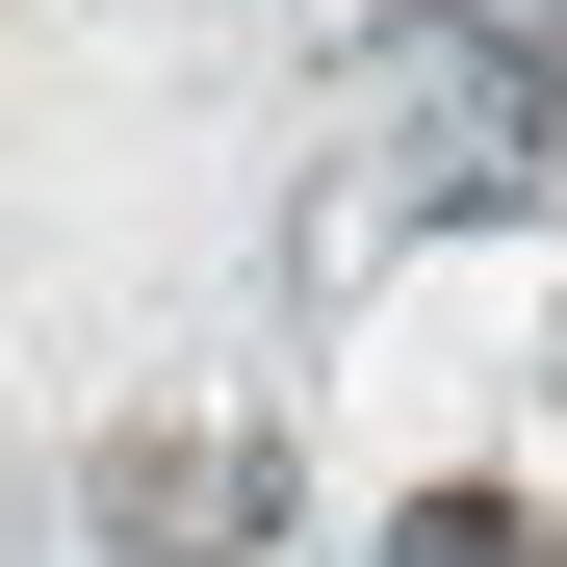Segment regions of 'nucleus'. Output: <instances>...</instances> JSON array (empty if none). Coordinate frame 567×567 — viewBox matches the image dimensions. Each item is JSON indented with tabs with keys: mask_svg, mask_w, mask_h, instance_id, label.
Instances as JSON below:
<instances>
[{
	"mask_svg": "<svg viewBox=\"0 0 567 567\" xmlns=\"http://www.w3.org/2000/svg\"><path fill=\"white\" fill-rule=\"evenodd\" d=\"M388 567H567V542H542L516 491H413V516H388Z\"/></svg>",
	"mask_w": 567,
	"mask_h": 567,
	"instance_id": "7ed1b4c3",
	"label": "nucleus"
},
{
	"mask_svg": "<svg viewBox=\"0 0 567 567\" xmlns=\"http://www.w3.org/2000/svg\"><path fill=\"white\" fill-rule=\"evenodd\" d=\"M361 104H388L413 181H464V207H491V181H542V52H516V27H413Z\"/></svg>",
	"mask_w": 567,
	"mask_h": 567,
	"instance_id": "f03ea898",
	"label": "nucleus"
},
{
	"mask_svg": "<svg viewBox=\"0 0 567 567\" xmlns=\"http://www.w3.org/2000/svg\"><path fill=\"white\" fill-rule=\"evenodd\" d=\"M104 542H130V567H258V542H284V439H258V413L104 439Z\"/></svg>",
	"mask_w": 567,
	"mask_h": 567,
	"instance_id": "f257e3e1",
	"label": "nucleus"
}]
</instances>
